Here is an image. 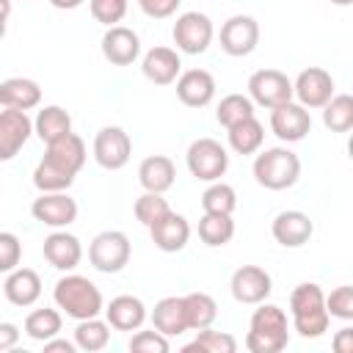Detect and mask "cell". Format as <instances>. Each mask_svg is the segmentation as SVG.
Here are the masks:
<instances>
[{
    "instance_id": "cell-11",
    "label": "cell",
    "mask_w": 353,
    "mask_h": 353,
    "mask_svg": "<svg viewBox=\"0 0 353 353\" xmlns=\"http://www.w3.org/2000/svg\"><path fill=\"white\" fill-rule=\"evenodd\" d=\"M229 290H232V298L237 303H245V306H256L262 301H268V295L273 292V279L265 268L259 265H240L234 273H232V281H229Z\"/></svg>"
},
{
    "instance_id": "cell-4",
    "label": "cell",
    "mask_w": 353,
    "mask_h": 353,
    "mask_svg": "<svg viewBox=\"0 0 353 353\" xmlns=\"http://www.w3.org/2000/svg\"><path fill=\"white\" fill-rule=\"evenodd\" d=\"M290 342V323L281 306L276 303H256L248 334H245V347L251 353H279Z\"/></svg>"
},
{
    "instance_id": "cell-35",
    "label": "cell",
    "mask_w": 353,
    "mask_h": 353,
    "mask_svg": "<svg viewBox=\"0 0 353 353\" xmlns=\"http://www.w3.org/2000/svg\"><path fill=\"white\" fill-rule=\"evenodd\" d=\"M182 350H185V353H196V350H199V353H234V350H237V339H234L232 334L215 331V328L210 325V328L196 331V339L188 342Z\"/></svg>"
},
{
    "instance_id": "cell-45",
    "label": "cell",
    "mask_w": 353,
    "mask_h": 353,
    "mask_svg": "<svg viewBox=\"0 0 353 353\" xmlns=\"http://www.w3.org/2000/svg\"><path fill=\"white\" fill-rule=\"evenodd\" d=\"M334 350H336V353H353V328H350V325H345V328L336 331V336H334Z\"/></svg>"
},
{
    "instance_id": "cell-27",
    "label": "cell",
    "mask_w": 353,
    "mask_h": 353,
    "mask_svg": "<svg viewBox=\"0 0 353 353\" xmlns=\"http://www.w3.org/2000/svg\"><path fill=\"white\" fill-rule=\"evenodd\" d=\"M152 328L160 331L163 336H179V334L188 331L182 295H168V298H160L154 303V309H152Z\"/></svg>"
},
{
    "instance_id": "cell-5",
    "label": "cell",
    "mask_w": 353,
    "mask_h": 353,
    "mask_svg": "<svg viewBox=\"0 0 353 353\" xmlns=\"http://www.w3.org/2000/svg\"><path fill=\"white\" fill-rule=\"evenodd\" d=\"M251 171H254L256 185H262L268 190H287L301 176V160L292 149L273 146V149H265L256 154Z\"/></svg>"
},
{
    "instance_id": "cell-13",
    "label": "cell",
    "mask_w": 353,
    "mask_h": 353,
    "mask_svg": "<svg viewBox=\"0 0 353 353\" xmlns=\"http://www.w3.org/2000/svg\"><path fill=\"white\" fill-rule=\"evenodd\" d=\"M292 97H298V105L306 110H320L334 97V77L323 66L303 69L292 83Z\"/></svg>"
},
{
    "instance_id": "cell-26",
    "label": "cell",
    "mask_w": 353,
    "mask_h": 353,
    "mask_svg": "<svg viewBox=\"0 0 353 353\" xmlns=\"http://www.w3.org/2000/svg\"><path fill=\"white\" fill-rule=\"evenodd\" d=\"M41 102V85L30 77H8L0 83V105L14 110H33Z\"/></svg>"
},
{
    "instance_id": "cell-2",
    "label": "cell",
    "mask_w": 353,
    "mask_h": 353,
    "mask_svg": "<svg viewBox=\"0 0 353 353\" xmlns=\"http://www.w3.org/2000/svg\"><path fill=\"white\" fill-rule=\"evenodd\" d=\"M52 301L55 306L72 317V320H88V317H99V312L105 309V301H102V292L99 287L80 276V273H66L55 281L52 287Z\"/></svg>"
},
{
    "instance_id": "cell-7",
    "label": "cell",
    "mask_w": 353,
    "mask_h": 353,
    "mask_svg": "<svg viewBox=\"0 0 353 353\" xmlns=\"http://www.w3.org/2000/svg\"><path fill=\"white\" fill-rule=\"evenodd\" d=\"M130 254H132L130 237L124 232H119V229L99 232L91 240V245H88V262L99 273H119V270H124V265L130 262Z\"/></svg>"
},
{
    "instance_id": "cell-41",
    "label": "cell",
    "mask_w": 353,
    "mask_h": 353,
    "mask_svg": "<svg viewBox=\"0 0 353 353\" xmlns=\"http://www.w3.org/2000/svg\"><path fill=\"white\" fill-rule=\"evenodd\" d=\"M130 350L132 353H168L171 350V342L168 336H163L160 331H135L130 336Z\"/></svg>"
},
{
    "instance_id": "cell-19",
    "label": "cell",
    "mask_w": 353,
    "mask_h": 353,
    "mask_svg": "<svg viewBox=\"0 0 353 353\" xmlns=\"http://www.w3.org/2000/svg\"><path fill=\"white\" fill-rule=\"evenodd\" d=\"M41 254H44V259H47L55 270L69 273V270H74V268L80 265V259H83V245H80V240H77L74 234H69L66 229H55L52 234L44 237Z\"/></svg>"
},
{
    "instance_id": "cell-32",
    "label": "cell",
    "mask_w": 353,
    "mask_h": 353,
    "mask_svg": "<svg viewBox=\"0 0 353 353\" xmlns=\"http://www.w3.org/2000/svg\"><path fill=\"white\" fill-rule=\"evenodd\" d=\"M110 342V325L108 320H99V317H88V320H77V328H74V345L85 353H97V350H105Z\"/></svg>"
},
{
    "instance_id": "cell-42",
    "label": "cell",
    "mask_w": 353,
    "mask_h": 353,
    "mask_svg": "<svg viewBox=\"0 0 353 353\" xmlns=\"http://www.w3.org/2000/svg\"><path fill=\"white\" fill-rule=\"evenodd\" d=\"M22 262V243L14 232H0V273H11Z\"/></svg>"
},
{
    "instance_id": "cell-15",
    "label": "cell",
    "mask_w": 353,
    "mask_h": 353,
    "mask_svg": "<svg viewBox=\"0 0 353 353\" xmlns=\"http://www.w3.org/2000/svg\"><path fill=\"white\" fill-rule=\"evenodd\" d=\"M270 130L279 141L284 143H295V141H303L309 132H312V116L303 105L298 102H284L279 108L270 110Z\"/></svg>"
},
{
    "instance_id": "cell-25",
    "label": "cell",
    "mask_w": 353,
    "mask_h": 353,
    "mask_svg": "<svg viewBox=\"0 0 353 353\" xmlns=\"http://www.w3.org/2000/svg\"><path fill=\"white\" fill-rule=\"evenodd\" d=\"M176 179V165L165 154H149L138 165V182L149 193H165Z\"/></svg>"
},
{
    "instance_id": "cell-1",
    "label": "cell",
    "mask_w": 353,
    "mask_h": 353,
    "mask_svg": "<svg viewBox=\"0 0 353 353\" xmlns=\"http://www.w3.org/2000/svg\"><path fill=\"white\" fill-rule=\"evenodd\" d=\"M85 141L74 132L47 143L44 157L33 168V185L39 193H55V190H69L80 168L85 165Z\"/></svg>"
},
{
    "instance_id": "cell-9",
    "label": "cell",
    "mask_w": 353,
    "mask_h": 353,
    "mask_svg": "<svg viewBox=\"0 0 353 353\" xmlns=\"http://www.w3.org/2000/svg\"><path fill=\"white\" fill-rule=\"evenodd\" d=\"M248 97L259 108H279L292 99V80L281 69H256L248 77Z\"/></svg>"
},
{
    "instance_id": "cell-8",
    "label": "cell",
    "mask_w": 353,
    "mask_h": 353,
    "mask_svg": "<svg viewBox=\"0 0 353 353\" xmlns=\"http://www.w3.org/2000/svg\"><path fill=\"white\" fill-rule=\"evenodd\" d=\"M174 44H176V52H185V55H201L207 52V47L212 44V36H215V28H212V19L201 11H185L176 17L174 22Z\"/></svg>"
},
{
    "instance_id": "cell-22",
    "label": "cell",
    "mask_w": 353,
    "mask_h": 353,
    "mask_svg": "<svg viewBox=\"0 0 353 353\" xmlns=\"http://www.w3.org/2000/svg\"><path fill=\"white\" fill-rule=\"evenodd\" d=\"M149 234H152V243H154L160 251L176 254V251H182V248L188 245V240H190V223H188L185 215H179V212L171 210V212H165L157 223L149 226Z\"/></svg>"
},
{
    "instance_id": "cell-36",
    "label": "cell",
    "mask_w": 353,
    "mask_h": 353,
    "mask_svg": "<svg viewBox=\"0 0 353 353\" xmlns=\"http://www.w3.org/2000/svg\"><path fill=\"white\" fill-rule=\"evenodd\" d=\"M237 207V193L232 185L215 179L210 182V188L201 193V210L204 212H215V215H232Z\"/></svg>"
},
{
    "instance_id": "cell-38",
    "label": "cell",
    "mask_w": 353,
    "mask_h": 353,
    "mask_svg": "<svg viewBox=\"0 0 353 353\" xmlns=\"http://www.w3.org/2000/svg\"><path fill=\"white\" fill-rule=\"evenodd\" d=\"M132 212H135V218L149 229V226L157 223L165 212H171V207H168V201L163 199V193H149V190H143V196L135 199Z\"/></svg>"
},
{
    "instance_id": "cell-14",
    "label": "cell",
    "mask_w": 353,
    "mask_h": 353,
    "mask_svg": "<svg viewBox=\"0 0 353 353\" xmlns=\"http://www.w3.org/2000/svg\"><path fill=\"white\" fill-rule=\"evenodd\" d=\"M30 215L44 226L66 229L69 223L77 221V201L66 190L39 193V199H33V204H30Z\"/></svg>"
},
{
    "instance_id": "cell-48",
    "label": "cell",
    "mask_w": 353,
    "mask_h": 353,
    "mask_svg": "<svg viewBox=\"0 0 353 353\" xmlns=\"http://www.w3.org/2000/svg\"><path fill=\"white\" fill-rule=\"evenodd\" d=\"M8 17H11V0H0V19L8 22Z\"/></svg>"
},
{
    "instance_id": "cell-3",
    "label": "cell",
    "mask_w": 353,
    "mask_h": 353,
    "mask_svg": "<svg viewBox=\"0 0 353 353\" xmlns=\"http://www.w3.org/2000/svg\"><path fill=\"white\" fill-rule=\"evenodd\" d=\"M290 317L292 331L303 339H317L328 331V312H325V292L314 281H303L290 292Z\"/></svg>"
},
{
    "instance_id": "cell-37",
    "label": "cell",
    "mask_w": 353,
    "mask_h": 353,
    "mask_svg": "<svg viewBox=\"0 0 353 353\" xmlns=\"http://www.w3.org/2000/svg\"><path fill=\"white\" fill-rule=\"evenodd\" d=\"M248 116H254V102H251V97H245V94H226V97L218 102V110H215L218 124L226 127V130H229L232 124L248 119Z\"/></svg>"
},
{
    "instance_id": "cell-39",
    "label": "cell",
    "mask_w": 353,
    "mask_h": 353,
    "mask_svg": "<svg viewBox=\"0 0 353 353\" xmlns=\"http://www.w3.org/2000/svg\"><path fill=\"white\" fill-rule=\"evenodd\" d=\"M325 312L328 317H336V320H353V287L350 284H342L336 290H331V295H325Z\"/></svg>"
},
{
    "instance_id": "cell-34",
    "label": "cell",
    "mask_w": 353,
    "mask_h": 353,
    "mask_svg": "<svg viewBox=\"0 0 353 353\" xmlns=\"http://www.w3.org/2000/svg\"><path fill=\"white\" fill-rule=\"evenodd\" d=\"M320 110H323V124L331 132H347L353 127V97L350 94H334Z\"/></svg>"
},
{
    "instance_id": "cell-50",
    "label": "cell",
    "mask_w": 353,
    "mask_h": 353,
    "mask_svg": "<svg viewBox=\"0 0 353 353\" xmlns=\"http://www.w3.org/2000/svg\"><path fill=\"white\" fill-rule=\"evenodd\" d=\"M331 3H334V6H350L353 0H331Z\"/></svg>"
},
{
    "instance_id": "cell-46",
    "label": "cell",
    "mask_w": 353,
    "mask_h": 353,
    "mask_svg": "<svg viewBox=\"0 0 353 353\" xmlns=\"http://www.w3.org/2000/svg\"><path fill=\"white\" fill-rule=\"evenodd\" d=\"M41 345H44V353H74V350H77V345H74V342L61 339V336H52V339L41 342Z\"/></svg>"
},
{
    "instance_id": "cell-12",
    "label": "cell",
    "mask_w": 353,
    "mask_h": 353,
    "mask_svg": "<svg viewBox=\"0 0 353 353\" xmlns=\"http://www.w3.org/2000/svg\"><path fill=\"white\" fill-rule=\"evenodd\" d=\"M94 160L105 171H119L132 157V141L121 127H102L94 135Z\"/></svg>"
},
{
    "instance_id": "cell-31",
    "label": "cell",
    "mask_w": 353,
    "mask_h": 353,
    "mask_svg": "<svg viewBox=\"0 0 353 353\" xmlns=\"http://www.w3.org/2000/svg\"><path fill=\"white\" fill-rule=\"evenodd\" d=\"M61 325H63V317L58 309H33L28 317H25V334L33 339V342H47L52 336L61 334Z\"/></svg>"
},
{
    "instance_id": "cell-16",
    "label": "cell",
    "mask_w": 353,
    "mask_h": 353,
    "mask_svg": "<svg viewBox=\"0 0 353 353\" xmlns=\"http://www.w3.org/2000/svg\"><path fill=\"white\" fill-rule=\"evenodd\" d=\"M33 132V121L25 110L3 108L0 110V163H8L19 154Z\"/></svg>"
},
{
    "instance_id": "cell-43",
    "label": "cell",
    "mask_w": 353,
    "mask_h": 353,
    "mask_svg": "<svg viewBox=\"0 0 353 353\" xmlns=\"http://www.w3.org/2000/svg\"><path fill=\"white\" fill-rule=\"evenodd\" d=\"M179 3L182 0H138L141 11L146 17H152V19H168V17H174L176 8H179Z\"/></svg>"
},
{
    "instance_id": "cell-40",
    "label": "cell",
    "mask_w": 353,
    "mask_h": 353,
    "mask_svg": "<svg viewBox=\"0 0 353 353\" xmlns=\"http://www.w3.org/2000/svg\"><path fill=\"white\" fill-rule=\"evenodd\" d=\"M127 6L130 0H88V8H91V17L99 22V25H119L127 14Z\"/></svg>"
},
{
    "instance_id": "cell-30",
    "label": "cell",
    "mask_w": 353,
    "mask_h": 353,
    "mask_svg": "<svg viewBox=\"0 0 353 353\" xmlns=\"http://www.w3.org/2000/svg\"><path fill=\"white\" fill-rule=\"evenodd\" d=\"M182 306H185L188 328H193V331L210 328L215 323V317H218V303L207 292H188V295H182Z\"/></svg>"
},
{
    "instance_id": "cell-44",
    "label": "cell",
    "mask_w": 353,
    "mask_h": 353,
    "mask_svg": "<svg viewBox=\"0 0 353 353\" xmlns=\"http://www.w3.org/2000/svg\"><path fill=\"white\" fill-rule=\"evenodd\" d=\"M17 342H19V328L14 323H0V353L14 350Z\"/></svg>"
},
{
    "instance_id": "cell-28",
    "label": "cell",
    "mask_w": 353,
    "mask_h": 353,
    "mask_svg": "<svg viewBox=\"0 0 353 353\" xmlns=\"http://www.w3.org/2000/svg\"><path fill=\"white\" fill-rule=\"evenodd\" d=\"M33 132L44 143H52V141L72 132V116L61 105H44L33 119Z\"/></svg>"
},
{
    "instance_id": "cell-29",
    "label": "cell",
    "mask_w": 353,
    "mask_h": 353,
    "mask_svg": "<svg viewBox=\"0 0 353 353\" xmlns=\"http://www.w3.org/2000/svg\"><path fill=\"white\" fill-rule=\"evenodd\" d=\"M226 135H229L232 152H237V154H256L262 149V141H265V127H262V121L256 116H248V119L232 124Z\"/></svg>"
},
{
    "instance_id": "cell-10",
    "label": "cell",
    "mask_w": 353,
    "mask_h": 353,
    "mask_svg": "<svg viewBox=\"0 0 353 353\" xmlns=\"http://www.w3.org/2000/svg\"><path fill=\"white\" fill-rule=\"evenodd\" d=\"M218 41H221V50L232 58L251 55L259 44V22L248 14H234L221 25Z\"/></svg>"
},
{
    "instance_id": "cell-47",
    "label": "cell",
    "mask_w": 353,
    "mask_h": 353,
    "mask_svg": "<svg viewBox=\"0 0 353 353\" xmlns=\"http://www.w3.org/2000/svg\"><path fill=\"white\" fill-rule=\"evenodd\" d=\"M52 8H61V11H72L77 6H83V0H50Z\"/></svg>"
},
{
    "instance_id": "cell-23",
    "label": "cell",
    "mask_w": 353,
    "mask_h": 353,
    "mask_svg": "<svg viewBox=\"0 0 353 353\" xmlns=\"http://www.w3.org/2000/svg\"><path fill=\"white\" fill-rule=\"evenodd\" d=\"M3 295L11 306H33L39 298H41V279L36 270L30 268H14L8 276H6V284H3Z\"/></svg>"
},
{
    "instance_id": "cell-21",
    "label": "cell",
    "mask_w": 353,
    "mask_h": 353,
    "mask_svg": "<svg viewBox=\"0 0 353 353\" xmlns=\"http://www.w3.org/2000/svg\"><path fill=\"white\" fill-rule=\"evenodd\" d=\"M141 72L154 85H171L182 72V58L174 47H152L141 61Z\"/></svg>"
},
{
    "instance_id": "cell-6",
    "label": "cell",
    "mask_w": 353,
    "mask_h": 353,
    "mask_svg": "<svg viewBox=\"0 0 353 353\" xmlns=\"http://www.w3.org/2000/svg\"><path fill=\"white\" fill-rule=\"evenodd\" d=\"M185 163H188V171L199 182H215V179H221L226 174L229 154H226V149L215 138H196L188 146Z\"/></svg>"
},
{
    "instance_id": "cell-24",
    "label": "cell",
    "mask_w": 353,
    "mask_h": 353,
    "mask_svg": "<svg viewBox=\"0 0 353 353\" xmlns=\"http://www.w3.org/2000/svg\"><path fill=\"white\" fill-rule=\"evenodd\" d=\"M102 312L113 331H138L146 320V306L135 295H116Z\"/></svg>"
},
{
    "instance_id": "cell-17",
    "label": "cell",
    "mask_w": 353,
    "mask_h": 353,
    "mask_svg": "<svg viewBox=\"0 0 353 353\" xmlns=\"http://www.w3.org/2000/svg\"><path fill=\"white\" fill-rule=\"evenodd\" d=\"M270 234H273V240H276L279 245H284V248H301V245H306V243L312 240L314 223H312V218H309L306 212H301V210H284V212H279V215L273 218Z\"/></svg>"
},
{
    "instance_id": "cell-33",
    "label": "cell",
    "mask_w": 353,
    "mask_h": 353,
    "mask_svg": "<svg viewBox=\"0 0 353 353\" xmlns=\"http://www.w3.org/2000/svg\"><path fill=\"white\" fill-rule=\"evenodd\" d=\"M199 237L204 245L210 248H221L234 237V221L232 215H215V212H204L199 221Z\"/></svg>"
},
{
    "instance_id": "cell-20",
    "label": "cell",
    "mask_w": 353,
    "mask_h": 353,
    "mask_svg": "<svg viewBox=\"0 0 353 353\" xmlns=\"http://www.w3.org/2000/svg\"><path fill=\"white\" fill-rule=\"evenodd\" d=\"M174 83L179 102L188 108H204L215 97V77L207 69H185Z\"/></svg>"
},
{
    "instance_id": "cell-49",
    "label": "cell",
    "mask_w": 353,
    "mask_h": 353,
    "mask_svg": "<svg viewBox=\"0 0 353 353\" xmlns=\"http://www.w3.org/2000/svg\"><path fill=\"white\" fill-rule=\"evenodd\" d=\"M6 28H8V22H6V19H0V39L6 36Z\"/></svg>"
},
{
    "instance_id": "cell-18",
    "label": "cell",
    "mask_w": 353,
    "mask_h": 353,
    "mask_svg": "<svg viewBox=\"0 0 353 353\" xmlns=\"http://www.w3.org/2000/svg\"><path fill=\"white\" fill-rule=\"evenodd\" d=\"M102 55L113 66H130L141 55V39L132 28L110 25L102 36Z\"/></svg>"
}]
</instances>
